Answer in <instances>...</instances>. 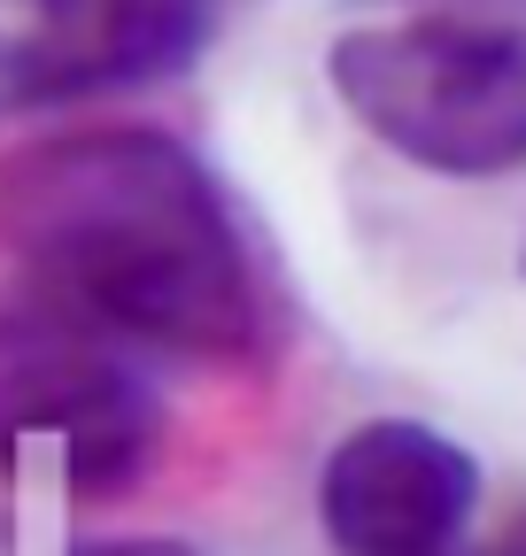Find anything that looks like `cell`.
Here are the masks:
<instances>
[{
	"mask_svg": "<svg viewBox=\"0 0 526 556\" xmlns=\"http://www.w3.org/2000/svg\"><path fill=\"white\" fill-rule=\"evenodd\" d=\"M233 0H0V124L186 78Z\"/></svg>",
	"mask_w": 526,
	"mask_h": 556,
	"instance_id": "obj_4",
	"label": "cell"
},
{
	"mask_svg": "<svg viewBox=\"0 0 526 556\" xmlns=\"http://www.w3.org/2000/svg\"><path fill=\"white\" fill-rule=\"evenodd\" d=\"M480 556H526V503H518V510L503 518V533H496V541H488Z\"/></svg>",
	"mask_w": 526,
	"mask_h": 556,
	"instance_id": "obj_7",
	"label": "cell"
},
{
	"mask_svg": "<svg viewBox=\"0 0 526 556\" xmlns=\"http://www.w3.org/2000/svg\"><path fill=\"white\" fill-rule=\"evenodd\" d=\"M9 278L132 356L255 364L272 340L255 248L225 178L163 124H62L0 155Z\"/></svg>",
	"mask_w": 526,
	"mask_h": 556,
	"instance_id": "obj_1",
	"label": "cell"
},
{
	"mask_svg": "<svg viewBox=\"0 0 526 556\" xmlns=\"http://www.w3.org/2000/svg\"><path fill=\"white\" fill-rule=\"evenodd\" d=\"M518 270H526V255H518Z\"/></svg>",
	"mask_w": 526,
	"mask_h": 556,
	"instance_id": "obj_8",
	"label": "cell"
},
{
	"mask_svg": "<svg viewBox=\"0 0 526 556\" xmlns=\"http://www.w3.org/2000/svg\"><path fill=\"white\" fill-rule=\"evenodd\" d=\"M171 433L148 356L32 287H0V441H54L62 479L86 503L132 495Z\"/></svg>",
	"mask_w": 526,
	"mask_h": 556,
	"instance_id": "obj_3",
	"label": "cell"
},
{
	"mask_svg": "<svg viewBox=\"0 0 526 556\" xmlns=\"http://www.w3.org/2000/svg\"><path fill=\"white\" fill-rule=\"evenodd\" d=\"M480 456L426 417H364L317 464V533L334 556H465Z\"/></svg>",
	"mask_w": 526,
	"mask_h": 556,
	"instance_id": "obj_5",
	"label": "cell"
},
{
	"mask_svg": "<svg viewBox=\"0 0 526 556\" xmlns=\"http://www.w3.org/2000/svg\"><path fill=\"white\" fill-rule=\"evenodd\" d=\"M325 86L411 170L503 178L526 163V0H349Z\"/></svg>",
	"mask_w": 526,
	"mask_h": 556,
	"instance_id": "obj_2",
	"label": "cell"
},
{
	"mask_svg": "<svg viewBox=\"0 0 526 556\" xmlns=\"http://www.w3.org/2000/svg\"><path fill=\"white\" fill-rule=\"evenodd\" d=\"M71 556H202L178 533H101V541H78Z\"/></svg>",
	"mask_w": 526,
	"mask_h": 556,
	"instance_id": "obj_6",
	"label": "cell"
}]
</instances>
